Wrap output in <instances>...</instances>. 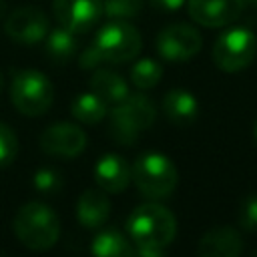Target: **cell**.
I'll return each instance as SVG.
<instances>
[{
  "label": "cell",
  "mask_w": 257,
  "mask_h": 257,
  "mask_svg": "<svg viewBox=\"0 0 257 257\" xmlns=\"http://www.w3.org/2000/svg\"><path fill=\"white\" fill-rule=\"evenodd\" d=\"M70 112L76 120H80L84 124H96L108 114V104L100 96H96L92 90L80 92L70 102Z\"/></svg>",
  "instance_id": "obj_19"
},
{
  "label": "cell",
  "mask_w": 257,
  "mask_h": 257,
  "mask_svg": "<svg viewBox=\"0 0 257 257\" xmlns=\"http://www.w3.org/2000/svg\"><path fill=\"white\" fill-rule=\"evenodd\" d=\"M32 185L42 195H56L62 189V177H60L58 171H54L50 167H42L34 173Z\"/></svg>",
  "instance_id": "obj_23"
},
{
  "label": "cell",
  "mask_w": 257,
  "mask_h": 257,
  "mask_svg": "<svg viewBox=\"0 0 257 257\" xmlns=\"http://www.w3.org/2000/svg\"><path fill=\"white\" fill-rule=\"evenodd\" d=\"M12 229L16 239L32 251H46L60 237V221L56 213L38 201H30L16 211Z\"/></svg>",
  "instance_id": "obj_2"
},
{
  "label": "cell",
  "mask_w": 257,
  "mask_h": 257,
  "mask_svg": "<svg viewBox=\"0 0 257 257\" xmlns=\"http://www.w3.org/2000/svg\"><path fill=\"white\" fill-rule=\"evenodd\" d=\"M2 88H4V74L0 72V92H2Z\"/></svg>",
  "instance_id": "obj_30"
},
{
  "label": "cell",
  "mask_w": 257,
  "mask_h": 257,
  "mask_svg": "<svg viewBox=\"0 0 257 257\" xmlns=\"http://www.w3.org/2000/svg\"><path fill=\"white\" fill-rule=\"evenodd\" d=\"M48 18L36 6H20L4 20V32L22 44H36L48 32Z\"/></svg>",
  "instance_id": "obj_11"
},
{
  "label": "cell",
  "mask_w": 257,
  "mask_h": 257,
  "mask_svg": "<svg viewBox=\"0 0 257 257\" xmlns=\"http://www.w3.org/2000/svg\"><path fill=\"white\" fill-rule=\"evenodd\" d=\"M16 153H18V139L14 131L8 124L0 122V167L10 165L16 159Z\"/></svg>",
  "instance_id": "obj_24"
},
{
  "label": "cell",
  "mask_w": 257,
  "mask_h": 257,
  "mask_svg": "<svg viewBox=\"0 0 257 257\" xmlns=\"http://www.w3.org/2000/svg\"><path fill=\"white\" fill-rule=\"evenodd\" d=\"M44 38H46V54H48V58L52 62L66 64L76 54L78 42L74 38V32L58 26L54 30H48Z\"/></svg>",
  "instance_id": "obj_20"
},
{
  "label": "cell",
  "mask_w": 257,
  "mask_h": 257,
  "mask_svg": "<svg viewBox=\"0 0 257 257\" xmlns=\"http://www.w3.org/2000/svg\"><path fill=\"white\" fill-rule=\"evenodd\" d=\"M243 0H187L189 16L205 28H221L243 12Z\"/></svg>",
  "instance_id": "obj_12"
},
{
  "label": "cell",
  "mask_w": 257,
  "mask_h": 257,
  "mask_svg": "<svg viewBox=\"0 0 257 257\" xmlns=\"http://www.w3.org/2000/svg\"><path fill=\"white\" fill-rule=\"evenodd\" d=\"M126 231L137 255L161 257L177 235V219L167 207L151 201L135 207L126 219Z\"/></svg>",
  "instance_id": "obj_1"
},
{
  "label": "cell",
  "mask_w": 257,
  "mask_h": 257,
  "mask_svg": "<svg viewBox=\"0 0 257 257\" xmlns=\"http://www.w3.org/2000/svg\"><path fill=\"white\" fill-rule=\"evenodd\" d=\"M90 251L96 257H128L135 255V247L131 245V241L116 229H104L100 231L92 245Z\"/></svg>",
  "instance_id": "obj_18"
},
{
  "label": "cell",
  "mask_w": 257,
  "mask_h": 257,
  "mask_svg": "<svg viewBox=\"0 0 257 257\" xmlns=\"http://www.w3.org/2000/svg\"><path fill=\"white\" fill-rule=\"evenodd\" d=\"M203 46L199 30L191 24H169L157 34V52L169 62L191 60Z\"/></svg>",
  "instance_id": "obj_8"
},
{
  "label": "cell",
  "mask_w": 257,
  "mask_h": 257,
  "mask_svg": "<svg viewBox=\"0 0 257 257\" xmlns=\"http://www.w3.org/2000/svg\"><path fill=\"white\" fill-rule=\"evenodd\" d=\"M92 44L98 48L104 62L120 64L137 58L143 46L141 32L126 20H112L98 28Z\"/></svg>",
  "instance_id": "obj_6"
},
{
  "label": "cell",
  "mask_w": 257,
  "mask_h": 257,
  "mask_svg": "<svg viewBox=\"0 0 257 257\" xmlns=\"http://www.w3.org/2000/svg\"><path fill=\"white\" fill-rule=\"evenodd\" d=\"M90 90L96 96H100L106 104H116L128 94V86L122 80V76H118L112 70H104V68H100V70H96L92 74Z\"/></svg>",
  "instance_id": "obj_17"
},
{
  "label": "cell",
  "mask_w": 257,
  "mask_h": 257,
  "mask_svg": "<svg viewBox=\"0 0 257 257\" xmlns=\"http://www.w3.org/2000/svg\"><path fill=\"white\" fill-rule=\"evenodd\" d=\"M197 253L201 257H239L243 253V237L235 227H215L201 237Z\"/></svg>",
  "instance_id": "obj_14"
},
{
  "label": "cell",
  "mask_w": 257,
  "mask_h": 257,
  "mask_svg": "<svg viewBox=\"0 0 257 257\" xmlns=\"http://www.w3.org/2000/svg\"><path fill=\"white\" fill-rule=\"evenodd\" d=\"M131 175L141 195L151 201H161L171 197L179 181L173 161L157 151L139 155L131 167Z\"/></svg>",
  "instance_id": "obj_3"
},
{
  "label": "cell",
  "mask_w": 257,
  "mask_h": 257,
  "mask_svg": "<svg viewBox=\"0 0 257 257\" xmlns=\"http://www.w3.org/2000/svg\"><path fill=\"white\" fill-rule=\"evenodd\" d=\"M155 118V102L143 92H128L110 110V133L118 143L133 145L147 128L153 126Z\"/></svg>",
  "instance_id": "obj_4"
},
{
  "label": "cell",
  "mask_w": 257,
  "mask_h": 257,
  "mask_svg": "<svg viewBox=\"0 0 257 257\" xmlns=\"http://www.w3.org/2000/svg\"><path fill=\"white\" fill-rule=\"evenodd\" d=\"M239 225L245 231H257V195L243 199L239 209Z\"/></svg>",
  "instance_id": "obj_25"
},
{
  "label": "cell",
  "mask_w": 257,
  "mask_h": 257,
  "mask_svg": "<svg viewBox=\"0 0 257 257\" xmlns=\"http://www.w3.org/2000/svg\"><path fill=\"white\" fill-rule=\"evenodd\" d=\"M163 112L175 124H189L199 114V100L185 88H173L163 96Z\"/></svg>",
  "instance_id": "obj_16"
},
{
  "label": "cell",
  "mask_w": 257,
  "mask_h": 257,
  "mask_svg": "<svg viewBox=\"0 0 257 257\" xmlns=\"http://www.w3.org/2000/svg\"><path fill=\"white\" fill-rule=\"evenodd\" d=\"M86 133L72 122H54L48 124L40 137L38 145L40 149L50 155V157H60V159H72L78 157L86 149Z\"/></svg>",
  "instance_id": "obj_9"
},
{
  "label": "cell",
  "mask_w": 257,
  "mask_h": 257,
  "mask_svg": "<svg viewBox=\"0 0 257 257\" xmlns=\"http://www.w3.org/2000/svg\"><path fill=\"white\" fill-rule=\"evenodd\" d=\"M253 135H255V141H257V120H255V126H253Z\"/></svg>",
  "instance_id": "obj_31"
},
{
  "label": "cell",
  "mask_w": 257,
  "mask_h": 257,
  "mask_svg": "<svg viewBox=\"0 0 257 257\" xmlns=\"http://www.w3.org/2000/svg\"><path fill=\"white\" fill-rule=\"evenodd\" d=\"M110 215V201L102 189H86L76 203V217L84 229H98Z\"/></svg>",
  "instance_id": "obj_15"
},
{
  "label": "cell",
  "mask_w": 257,
  "mask_h": 257,
  "mask_svg": "<svg viewBox=\"0 0 257 257\" xmlns=\"http://www.w3.org/2000/svg\"><path fill=\"white\" fill-rule=\"evenodd\" d=\"M6 12V0H0V16H4Z\"/></svg>",
  "instance_id": "obj_28"
},
{
  "label": "cell",
  "mask_w": 257,
  "mask_h": 257,
  "mask_svg": "<svg viewBox=\"0 0 257 257\" xmlns=\"http://www.w3.org/2000/svg\"><path fill=\"white\" fill-rule=\"evenodd\" d=\"M104 60H102V56H100V52H98V48L90 42L82 52H80V56H78V66L82 68V70H94V68H98V64H102Z\"/></svg>",
  "instance_id": "obj_26"
},
{
  "label": "cell",
  "mask_w": 257,
  "mask_h": 257,
  "mask_svg": "<svg viewBox=\"0 0 257 257\" xmlns=\"http://www.w3.org/2000/svg\"><path fill=\"white\" fill-rule=\"evenodd\" d=\"M143 0H102V12L112 20H128L139 14Z\"/></svg>",
  "instance_id": "obj_22"
},
{
  "label": "cell",
  "mask_w": 257,
  "mask_h": 257,
  "mask_svg": "<svg viewBox=\"0 0 257 257\" xmlns=\"http://www.w3.org/2000/svg\"><path fill=\"white\" fill-rule=\"evenodd\" d=\"M257 52V40L251 30L235 26L223 30L213 44V62L225 72H239L251 64Z\"/></svg>",
  "instance_id": "obj_7"
},
{
  "label": "cell",
  "mask_w": 257,
  "mask_h": 257,
  "mask_svg": "<svg viewBox=\"0 0 257 257\" xmlns=\"http://www.w3.org/2000/svg\"><path fill=\"white\" fill-rule=\"evenodd\" d=\"M10 100L24 116H40L54 102V86L40 70H20L10 82Z\"/></svg>",
  "instance_id": "obj_5"
},
{
  "label": "cell",
  "mask_w": 257,
  "mask_h": 257,
  "mask_svg": "<svg viewBox=\"0 0 257 257\" xmlns=\"http://www.w3.org/2000/svg\"><path fill=\"white\" fill-rule=\"evenodd\" d=\"M161 78H163V64L153 58H141L131 68V80L141 90H149L157 86Z\"/></svg>",
  "instance_id": "obj_21"
},
{
  "label": "cell",
  "mask_w": 257,
  "mask_h": 257,
  "mask_svg": "<svg viewBox=\"0 0 257 257\" xmlns=\"http://www.w3.org/2000/svg\"><path fill=\"white\" fill-rule=\"evenodd\" d=\"M52 12L62 28L80 34L100 20L102 0H54Z\"/></svg>",
  "instance_id": "obj_10"
},
{
  "label": "cell",
  "mask_w": 257,
  "mask_h": 257,
  "mask_svg": "<svg viewBox=\"0 0 257 257\" xmlns=\"http://www.w3.org/2000/svg\"><path fill=\"white\" fill-rule=\"evenodd\" d=\"M155 8H159V10H165V12H175V10H179V8H183V4L187 2V0H149Z\"/></svg>",
  "instance_id": "obj_27"
},
{
  "label": "cell",
  "mask_w": 257,
  "mask_h": 257,
  "mask_svg": "<svg viewBox=\"0 0 257 257\" xmlns=\"http://www.w3.org/2000/svg\"><path fill=\"white\" fill-rule=\"evenodd\" d=\"M243 4H249V6H257V0H243Z\"/></svg>",
  "instance_id": "obj_29"
},
{
  "label": "cell",
  "mask_w": 257,
  "mask_h": 257,
  "mask_svg": "<svg viewBox=\"0 0 257 257\" xmlns=\"http://www.w3.org/2000/svg\"><path fill=\"white\" fill-rule=\"evenodd\" d=\"M94 181L98 185V189H102L104 193H122L128 183H131V167L128 163L114 153H106L102 155L96 165H94Z\"/></svg>",
  "instance_id": "obj_13"
}]
</instances>
